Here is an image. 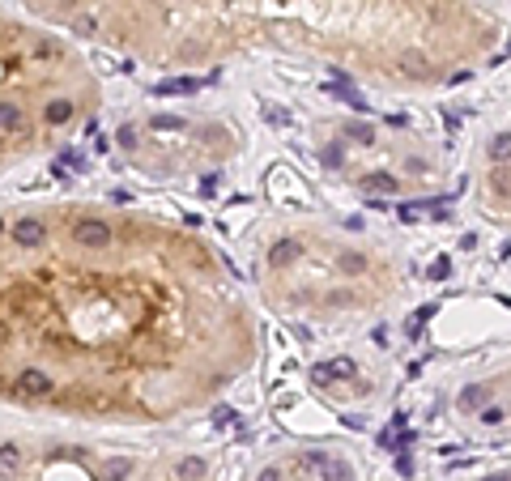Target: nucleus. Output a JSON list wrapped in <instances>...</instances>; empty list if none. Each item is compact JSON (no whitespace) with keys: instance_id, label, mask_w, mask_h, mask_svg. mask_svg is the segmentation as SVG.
<instances>
[{"instance_id":"f257e3e1","label":"nucleus","mask_w":511,"mask_h":481,"mask_svg":"<svg viewBox=\"0 0 511 481\" xmlns=\"http://www.w3.org/2000/svg\"><path fill=\"white\" fill-rule=\"evenodd\" d=\"M243 345V307L196 238L73 213L22 243L0 213V396L35 371L52 405L158 418L234 379Z\"/></svg>"},{"instance_id":"f03ea898","label":"nucleus","mask_w":511,"mask_h":481,"mask_svg":"<svg viewBox=\"0 0 511 481\" xmlns=\"http://www.w3.org/2000/svg\"><path fill=\"white\" fill-rule=\"evenodd\" d=\"M90 102L85 73L52 35L0 18V162L77 124Z\"/></svg>"},{"instance_id":"7ed1b4c3","label":"nucleus","mask_w":511,"mask_h":481,"mask_svg":"<svg viewBox=\"0 0 511 481\" xmlns=\"http://www.w3.org/2000/svg\"><path fill=\"white\" fill-rule=\"evenodd\" d=\"M315 375H320V379H349V375H354V363H349V358H337V363L320 367Z\"/></svg>"},{"instance_id":"20e7f679","label":"nucleus","mask_w":511,"mask_h":481,"mask_svg":"<svg viewBox=\"0 0 511 481\" xmlns=\"http://www.w3.org/2000/svg\"><path fill=\"white\" fill-rule=\"evenodd\" d=\"M13 468H18V447L5 443V447H0V477H9Z\"/></svg>"},{"instance_id":"39448f33","label":"nucleus","mask_w":511,"mask_h":481,"mask_svg":"<svg viewBox=\"0 0 511 481\" xmlns=\"http://www.w3.org/2000/svg\"><path fill=\"white\" fill-rule=\"evenodd\" d=\"M179 473H184V477H200V473H205V464H200V460H184V464H179Z\"/></svg>"},{"instance_id":"423d86ee","label":"nucleus","mask_w":511,"mask_h":481,"mask_svg":"<svg viewBox=\"0 0 511 481\" xmlns=\"http://www.w3.org/2000/svg\"><path fill=\"white\" fill-rule=\"evenodd\" d=\"M260 481H282V473H277V468H269V473H260Z\"/></svg>"},{"instance_id":"0eeeda50","label":"nucleus","mask_w":511,"mask_h":481,"mask_svg":"<svg viewBox=\"0 0 511 481\" xmlns=\"http://www.w3.org/2000/svg\"><path fill=\"white\" fill-rule=\"evenodd\" d=\"M490 481H511V473H498V477H490Z\"/></svg>"}]
</instances>
